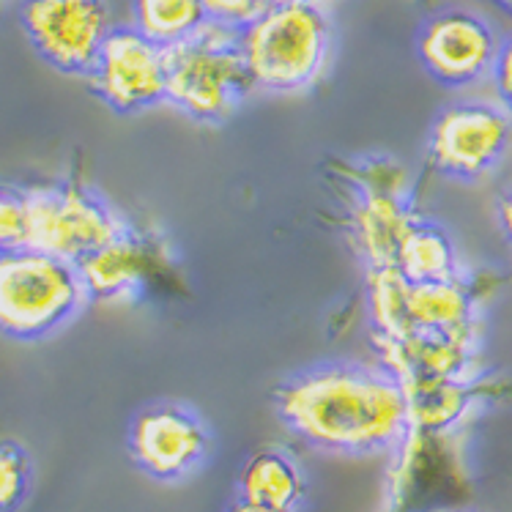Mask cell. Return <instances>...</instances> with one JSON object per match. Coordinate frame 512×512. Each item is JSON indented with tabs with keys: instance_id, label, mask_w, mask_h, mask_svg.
<instances>
[{
	"instance_id": "cell-1",
	"label": "cell",
	"mask_w": 512,
	"mask_h": 512,
	"mask_svg": "<svg viewBox=\"0 0 512 512\" xmlns=\"http://www.w3.org/2000/svg\"><path fill=\"white\" fill-rule=\"evenodd\" d=\"M285 425L318 450L376 455L398 450L411 433L406 389L387 367L321 365L274 395Z\"/></svg>"
},
{
	"instance_id": "cell-2",
	"label": "cell",
	"mask_w": 512,
	"mask_h": 512,
	"mask_svg": "<svg viewBox=\"0 0 512 512\" xmlns=\"http://www.w3.org/2000/svg\"><path fill=\"white\" fill-rule=\"evenodd\" d=\"M239 47L255 88L296 94L321 80L332 55V22L321 0H274L239 28Z\"/></svg>"
},
{
	"instance_id": "cell-3",
	"label": "cell",
	"mask_w": 512,
	"mask_h": 512,
	"mask_svg": "<svg viewBox=\"0 0 512 512\" xmlns=\"http://www.w3.org/2000/svg\"><path fill=\"white\" fill-rule=\"evenodd\" d=\"M255 91L239 47V28L206 22L165 47V99L195 121L222 124Z\"/></svg>"
},
{
	"instance_id": "cell-4",
	"label": "cell",
	"mask_w": 512,
	"mask_h": 512,
	"mask_svg": "<svg viewBox=\"0 0 512 512\" xmlns=\"http://www.w3.org/2000/svg\"><path fill=\"white\" fill-rule=\"evenodd\" d=\"M88 293L77 263L20 247L0 252V332L14 340H39L69 324Z\"/></svg>"
},
{
	"instance_id": "cell-5",
	"label": "cell",
	"mask_w": 512,
	"mask_h": 512,
	"mask_svg": "<svg viewBox=\"0 0 512 512\" xmlns=\"http://www.w3.org/2000/svg\"><path fill=\"white\" fill-rule=\"evenodd\" d=\"M28 247L80 263L124 233V222L105 200L74 184L25 189Z\"/></svg>"
},
{
	"instance_id": "cell-6",
	"label": "cell",
	"mask_w": 512,
	"mask_h": 512,
	"mask_svg": "<svg viewBox=\"0 0 512 512\" xmlns=\"http://www.w3.org/2000/svg\"><path fill=\"white\" fill-rule=\"evenodd\" d=\"M20 25L53 69L85 77L115 28L107 0H22Z\"/></svg>"
},
{
	"instance_id": "cell-7",
	"label": "cell",
	"mask_w": 512,
	"mask_h": 512,
	"mask_svg": "<svg viewBox=\"0 0 512 512\" xmlns=\"http://www.w3.org/2000/svg\"><path fill=\"white\" fill-rule=\"evenodd\" d=\"M512 124L504 107L458 102L441 110L430 126L428 157L433 168L452 178H480L504 157Z\"/></svg>"
},
{
	"instance_id": "cell-8",
	"label": "cell",
	"mask_w": 512,
	"mask_h": 512,
	"mask_svg": "<svg viewBox=\"0 0 512 512\" xmlns=\"http://www.w3.org/2000/svg\"><path fill=\"white\" fill-rule=\"evenodd\" d=\"M499 36L480 14L447 9L419 28L417 55L425 72L447 88H469L491 77Z\"/></svg>"
},
{
	"instance_id": "cell-9",
	"label": "cell",
	"mask_w": 512,
	"mask_h": 512,
	"mask_svg": "<svg viewBox=\"0 0 512 512\" xmlns=\"http://www.w3.org/2000/svg\"><path fill=\"white\" fill-rule=\"evenodd\" d=\"M96 96L115 113L165 102V50L129 28H113L88 72Z\"/></svg>"
},
{
	"instance_id": "cell-10",
	"label": "cell",
	"mask_w": 512,
	"mask_h": 512,
	"mask_svg": "<svg viewBox=\"0 0 512 512\" xmlns=\"http://www.w3.org/2000/svg\"><path fill=\"white\" fill-rule=\"evenodd\" d=\"M129 452L154 480H181L209 452V433L189 408L162 403L140 411L129 428Z\"/></svg>"
},
{
	"instance_id": "cell-11",
	"label": "cell",
	"mask_w": 512,
	"mask_h": 512,
	"mask_svg": "<svg viewBox=\"0 0 512 512\" xmlns=\"http://www.w3.org/2000/svg\"><path fill=\"white\" fill-rule=\"evenodd\" d=\"M381 362L400 384L406 381H477L480 335L466 332H411L403 337H376Z\"/></svg>"
},
{
	"instance_id": "cell-12",
	"label": "cell",
	"mask_w": 512,
	"mask_h": 512,
	"mask_svg": "<svg viewBox=\"0 0 512 512\" xmlns=\"http://www.w3.org/2000/svg\"><path fill=\"white\" fill-rule=\"evenodd\" d=\"M477 329V293L463 277L439 283H408L406 335Z\"/></svg>"
},
{
	"instance_id": "cell-13",
	"label": "cell",
	"mask_w": 512,
	"mask_h": 512,
	"mask_svg": "<svg viewBox=\"0 0 512 512\" xmlns=\"http://www.w3.org/2000/svg\"><path fill=\"white\" fill-rule=\"evenodd\" d=\"M419 217L408 209L400 195L365 192L354 209V239L370 269H384L395 263L400 241Z\"/></svg>"
},
{
	"instance_id": "cell-14",
	"label": "cell",
	"mask_w": 512,
	"mask_h": 512,
	"mask_svg": "<svg viewBox=\"0 0 512 512\" xmlns=\"http://www.w3.org/2000/svg\"><path fill=\"white\" fill-rule=\"evenodd\" d=\"M77 272L88 299H121L146 280L148 247L124 230L118 239L77 263Z\"/></svg>"
},
{
	"instance_id": "cell-15",
	"label": "cell",
	"mask_w": 512,
	"mask_h": 512,
	"mask_svg": "<svg viewBox=\"0 0 512 512\" xmlns=\"http://www.w3.org/2000/svg\"><path fill=\"white\" fill-rule=\"evenodd\" d=\"M408 419L419 433H452L480 398L477 381H406Z\"/></svg>"
},
{
	"instance_id": "cell-16",
	"label": "cell",
	"mask_w": 512,
	"mask_h": 512,
	"mask_svg": "<svg viewBox=\"0 0 512 512\" xmlns=\"http://www.w3.org/2000/svg\"><path fill=\"white\" fill-rule=\"evenodd\" d=\"M392 269L408 283H439L460 277L458 250L452 239L433 222L417 220L400 241Z\"/></svg>"
},
{
	"instance_id": "cell-17",
	"label": "cell",
	"mask_w": 512,
	"mask_h": 512,
	"mask_svg": "<svg viewBox=\"0 0 512 512\" xmlns=\"http://www.w3.org/2000/svg\"><path fill=\"white\" fill-rule=\"evenodd\" d=\"M304 496V477L285 452H255L239 471V499L277 510H296Z\"/></svg>"
},
{
	"instance_id": "cell-18",
	"label": "cell",
	"mask_w": 512,
	"mask_h": 512,
	"mask_svg": "<svg viewBox=\"0 0 512 512\" xmlns=\"http://www.w3.org/2000/svg\"><path fill=\"white\" fill-rule=\"evenodd\" d=\"M206 22L203 0H132V28L162 50L184 42Z\"/></svg>"
},
{
	"instance_id": "cell-19",
	"label": "cell",
	"mask_w": 512,
	"mask_h": 512,
	"mask_svg": "<svg viewBox=\"0 0 512 512\" xmlns=\"http://www.w3.org/2000/svg\"><path fill=\"white\" fill-rule=\"evenodd\" d=\"M406 288L398 269H370L367 277V302L370 318L376 326V337H403L406 335Z\"/></svg>"
},
{
	"instance_id": "cell-20",
	"label": "cell",
	"mask_w": 512,
	"mask_h": 512,
	"mask_svg": "<svg viewBox=\"0 0 512 512\" xmlns=\"http://www.w3.org/2000/svg\"><path fill=\"white\" fill-rule=\"evenodd\" d=\"M31 488V463L22 447L0 444V512H14Z\"/></svg>"
},
{
	"instance_id": "cell-21",
	"label": "cell",
	"mask_w": 512,
	"mask_h": 512,
	"mask_svg": "<svg viewBox=\"0 0 512 512\" xmlns=\"http://www.w3.org/2000/svg\"><path fill=\"white\" fill-rule=\"evenodd\" d=\"M28 247V200L25 189L0 187V252Z\"/></svg>"
},
{
	"instance_id": "cell-22",
	"label": "cell",
	"mask_w": 512,
	"mask_h": 512,
	"mask_svg": "<svg viewBox=\"0 0 512 512\" xmlns=\"http://www.w3.org/2000/svg\"><path fill=\"white\" fill-rule=\"evenodd\" d=\"M272 3L274 0H203L209 20L228 25V28H244Z\"/></svg>"
},
{
	"instance_id": "cell-23",
	"label": "cell",
	"mask_w": 512,
	"mask_h": 512,
	"mask_svg": "<svg viewBox=\"0 0 512 512\" xmlns=\"http://www.w3.org/2000/svg\"><path fill=\"white\" fill-rule=\"evenodd\" d=\"M493 85H496V94H499V102H502L504 113L512 118V36L507 42L499 44V53H496V61H493L491 69Z\"/></svg>"
},
{
	"instance_id": "cell-24",
	"label": "cell",
	"mask_w": 512,
	"mask_h": 512,
	"mask_svg": "<svg viewBox=\"0 0 512 512\" xmlns=\"http://www.w3.org/2000/svg\"><path fill=\"white\" fill-rule=\"evenodd\" d=\"M499 225H502L504 236L512 244V192L510 195H504L502 203H499Z\"/></svg>"
},
{
	"instance_id": "cell-25",
	"label": "cell",
	"mask_w": 512,
	"mask_h": 512,
	"mask_svg": "<svg viewBox=\"0 0 512 512\" xmlns=\"http://www.w3.org/2000/svg\"><path fill=\"white\" fill-rule=\"evenodd\" d=\"M228 512H288V510H277V507H266V504H255L247 502V499H236L230 504Z\"/></svg>"
},
{
	"instance_id": "cell-26",
	"label": "cell",
	"mask_w": 512,
	"mask_h": 512,
	"mask_svg": "<svg viewBox=\"0 0 512 512\" xmlns=\"http://www.w3.org/2000/svg\"><path fill=\"white\" fill-rule=\"evenodd\" d=\"M499 3H502V6H504V9H507V11H512V0H499Z\"/></svg>"
}]
</instances>
